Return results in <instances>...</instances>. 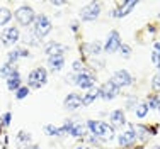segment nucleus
Returning <instances> with one entry per match:
<instances>
[{
    "instance_id": "c756f323",
    "label": "nucleus",
    "mask_w": 160,
    "mask_h": 149,
    "mask_svg": "<svg viewBox=\"0 0 160 149\" xmlns=\"http://www.w3.org/2000/svg\"><path fill=\"white\" fill-rule=\"evenodd\" d=\"M152 83H153V86H155V88H160V71H158V73L153 76V80H152Z\"/></svg>"
},
{
    "instance_id": "473e14b6",
    "label": "nucleus",
    "mask_w": 160,
    "mask_h": 149,
    "mask_svg": "<svg viewBox=\"0 0 160 149\" xmlns=\"http://www.w3.org/2000/svg\"><path fill=\"white\" fill-rule=\"evenodd\" d=\"M67 83H75L77 85V75H67Z\"/></svg>"
},
{
    "instance_id": "cd10ccee",
    "label": "nucleus",
    "mask_w": 160,
    "mask_h": 149,
    "mask_svg": "<svg viewBox=\"0 0 160 149\" xmlns=\"http://www.w3.org/2000/svg\"><path fill=\"white\" fill-rule=\"evenodd\" d=\"M17 139L21 141V142H31V134H28V132H19L17 134Z\"/></svg>"
},
{
    "instance_id": "f03ea898",
    "label": "nucleus",
    "mask_w": 160,
    "mask_h": 149,
    "mask_svg": "<svg viewBox=\"0 0 160 149\" xmlns=\"http://www.w3.org/2000/svg\"><path fill=\"white\" fill-rule=\"evenodd\" d=\"M46 78H48V71L44 70L43 66L36 68L29 73V86L31 88H39L46 83Z\"/></svg>"
},
{
    "instance_id": "1a4fd4ad",
    "label": "nucleus",
    "mask_w": 160,
    "mask_h": 149,
    "mask_svg": "<svg viewBox=\"0 0 160 149\" xmlns=\"http://www.w3.org/2000/svg\"><path fill=\"white\" fill-rule=\"evenodd\" d=\"M77 85L83 90H90L94 85H96V78H94L92 75H89V73L83 71V73L77 75Z\"/></svg>"
},
{
    "instance_id": "5701e85b",
    "label": "nucleus",
    "mask_w": 160,
    "mask_h": 149,
    "mask_svg": "<svg viewBox=\"0 0 160 149\" xmlns=\"http://www.w3.org/2000/svg\"><path fill=\"white\" fill-rule=\"evenodd\" d=\"M136 117L138 119H143L145 115H147V112H148V107H147V104H138L136 105Z\"/></svg>"
},
{
    "instance_id": "423d86ee",
    "label": "nucleus",
    "mask_w": 160,
    "mask_h": 149,
    "mask_svg": "<svg viewBox=\"0 0 160 149\" xmlns=\"http://www.w3.org/2000/svg\"><path fill=\"white\" fill-rule=\"evenodd\" d=\"M131 75L128 73L126 70H119V71H116V73L112 75V78L109 80V81H112V85H116L118 88H121V86H128V85H131Z\"/></svg>"
},
{
    "instance_id": "20e7f679",
    "label": "nucleus",
    "mask_w": 160,
    "mask_h": 149,
    "mask_svg": "<svg viewBox=\"0 0 160 149\" xmlns=\"http://www.w3.org/2000/svg\"><path fill=\"white\" fill-rule=\"evenodd\" d=\"M16 19H17V22L21 26H31V22L34 21V10L31 9V7H21V9H17V12H16Z\"/></svg>"
},
{
    "instance_id": "f8f14e48",
    "label": "nucleus",
    "mask_w": 160,
    "mask_h": 149,
    "mask_svg": "<svg viewBox=\"0 0 160 149\" xmlns=\"http://www.w3.org/2000/svg\"><path fill=\"white\" fill-rule=\"evenodd\" d=\"M78 107H82V97H80V95L70 93L67 98H65V109L75 110V109H78Z\"/></svg>"
},
{
    "instance_id": "bb28decb",
    "label": "nucleus",
    "mask_w": 160,
    "mask_h": 149,
    "mask_svg": "<svg viewBox=\"0 0 160 149\" xmlns=\"http://www.w3.org/2000/svg\"><path fill=\"white\" fill-rule=\"evenodd\" d=\"M28 93H29V88H28V86H21V88L17 90L16 97L21 100V98H26V97H28Z\"/></svg>"
},
{
    "instance_id": "dca6fc26",
    "label": "nucleus",
    "mask_w": 160,
    "mask_h": 149,
    "mask_svg": "<svg viewBox=\"0 0 160 149\" xmlns=\"http://www.w3.org/2000/svg\"><path fill=\"white\" fill-rule=\"evenodd\" d=\"M48 64H49V68H51V71H60L65 64V58L63 56H51L48 61Z\"/></svg>"
},
{
    "instance_id": "4468645a",
    "label": "nucleus",
    "mask_w": 160,
    "mask_h": 149,
    "mask_svg": "<svg viewBox=\"0 0 160 149\" xmlns=\"http://www.w3.org/2000/svg\"><path fill=\"white\" fill-rule=\"evenodd\" d=\"M135 5H136V2H133V0H129V2H123V3H121V9L111 12V15H114V17H124L126 14H129V10H131Z\"/></svg>"
},
{
    "instance_id": "4be33fe9",
    "label": "nucleus",
    "mask_w": 160,
    "mask_h": 149,
    "mask_svg": "<svg viewBox=\"0 0 160 149\" xmlns=\"http://www.w3.org/2000/svg\"><path fill=\"white\" fill-rule=\"evenodd\" d=\"M12 19V14H10V10L7 9H0V26H5L7 22Z\"/></svg>"
},
{
    "instance_id": "c85d7f7f",
    "label": "nucleus",
    "mask_w": 160,
    "mask_h": 149,
    "mask_svg": "<svg viewBox=\"0 0 160 149\" xmlns=\"http://www.w3.org/2000/svg\"><path fill=\"white\" fill-rule=\"evenodd\" d=\"M148 109H152V110H155V109H158V100H157V98H155V97H152L150 98V100H148Z\"/></svg>"
},
{
    "instance_id": "6e6552de",
    "label": "nucleus",
    "mask_w": 160,
    "mask_h": 149,
    "mask_svg": "<svg viewBox=\"0 0 160 149\" xmlns=\"http://www.w3.org/2000/svg\"><path fill=\"white\" fill-rule=\"evenodd\" d=\"M19 37H21V34H19L17 27H7L2 32V43L5 46H12L19 41Z\"/></svg>"
},
{
    "instance_id": "f257e3e1",
    "label": "nucleus",
    "mask_w": 160,
    "mask_h": 149,
    "mask_svg": "<svg viewBox=\"0 0 160 149\" xmlns=\"http://www.w3.org/2000/svg\"><path fill=\"white\" fill-rule=\"evenodd\" d=\"M87 127L92 132L94 136L101 137V139H111L114 136V129L109 124H104V122H97V120H89L87 122Z\"/></svg>"
},
{
    "instance_id": "2eb2a0df",
    "label": "nucleus",
    "mask_w": 160,
    "mask_h": 149,
    "mask_svg": "<svg viewBox=\"0 0 160 149\" xmlns=\"http://www.w3.org/2000/svg\"><path fill=\"white\" fill-rule=\"evenodd\" d=\"M7 88L12 90V91H17L19 88H21V75H19V71L12 73L9 78H7Z\"/></svg>"
},
{
    "instance_id": "2f4dec72",
    "label": "nucleus",
    "mask_w": 160,
    "mask_h": 149,
    "mask_svg": "<svg viewBox=\"0 0 160 149\" xmlns=\"http://www.w3.org/2000/svg\"><path fill=\"white\" fill-rule=\"evenodd\" d=\"M10 119H12V115L7 112L5 115H3V119H2V124H3V125H9V124H10Z\"/></svg>"
},
{
    "instance_id": "9b49d317",
    "label": "nucleus",
    "mask_w": 160,
    "mask_h": 149,
    "mask_svg": "<svg viewBox=\"0 0 160 149\" xmlns=\"http://www.w3.org/2000/svg\"><path fill=\"white\" fill-rule=\"evenodd\" d=\"M65 51V46L58 44L56 41H51V43H48L44 46V53L51 58V56H62V53Z\"/></svg>"
},
{
    "instance_id": "7c9ffc66",
    "label": "nucleus",
    "mask_w": 160,
    "mask_h": 149,
    "mask_svg": "<svg viewBox=\"0 0 160 149\" xmlns=\"http://www.w3.org/2000/svg\"><path fill=\"white\" fill-rule=\"evenodd\" d=\"M73 70L77 71V73H83V66H82L80 61H75V63H73Z\"/></svg>"
},
{
    "instance_id": "393cba45",
    "label": "nucleus",
    "mask_w": 160,
    "mask_h": 149,
    "mask_svg": "<svg viewBox=\"0 0 160 149\" xmlns=\"http://www.w3.org/2000/svg\"><path fill=\"white\" fill-rule=\"evenodd\" d=\"M44 132H48L49 136H62V131H60L58 127H55V125H44Z\"/></svg>"
},
{
    "instance_id": "a878e982",
    "label": "nucleus",
    "mask_w": 160,
    "mask_h": 149,
    "mask_svg": "<svg viewBox=\"0 0 160 149\" xmlns=\"http://www.w3.org/2000/svg\"><path fill=\"white\" fill-rule=\"evenodd\" d=\"M119 48H121V56H123V58H129V56H131V48H129L128 44H121Z\"/></svg>"
},
{
    "instance_id": "412c9836",
    "label": "nucleus",
    "mask_w": 160,
    "mask_h": 149,
    "mask_svg": "<svg viewBox=\"0 0 160 149\" xmlns=\"http://www.w3.org/2000/svg\"><path fill=\"white\" fill-rule=\"evenodd\" d=\"M16 71H17V70H16V68H14L10 63L3 64V66L0 68V75H2V76H7V78H9V76L12 75V73H16Z\"/></svg>"
},
{
    "instance_id": "e433bc0d",
    "label": "nucleus",
    "mask_w": 160,
    "mask_h": 149,
    "mask_svg": "<svg viewBox=\"0 0 160 149\" xmlns=\"http://www.w3.org/2000/svg\"><path fill=\"white\" fill-rule=\"evenodd\" d=\"M158 110H160V104H158Z\"/></svg>"
},
{
    "instance_id": "6ab92c4d",
    "label": "nucleus",
    "mask_w": 160,
    "mask_h": 149,
    "mask_svg": "<svg viewBox=\"0 0 160 149\" xmlns=\"http://www.w3.org/2000/svg\"><path fill=\"white\" fill-rule=\"evenodd\" d=\"M29 53L26 51V49H16V51H10L9 53V63L12 64L16 59H19V58H22V56H28Z\"/></svg>"
},
{
    "instance_id": "9d476101",
    "label": "nucleus",
    "mask_w": 160,
    "mask_h": 149,
    "mask_svg": "<svg viewBox=\"0 0 160 149\" xmlns=\"http://www.w3.org/2000/svg\"><path fill=\"white\" fill-rule=\"evenodd\" d=\"M119 46H121L119 34H118L116 30H112V32L109 34V37H108V43H106V53L112 54V53H116L118 49H119Z\"/></svg>"
},
{
    "instance_id": "39448f33",
    "label": "nucleus",
    "mask_w": 160,
    "mask_h": 149,
    "mask_svg": "<svg viewBox=\"0 0 160 149\" xmlns=\"http://www.w3.org/2000/svg\"><path fill=\"white\" fill-rule=\"evenodd\" d=\"M99 15H101V5L96 2L89 3L87 7H83V9L80 10V17H82L83 21H96Z\"/></svg>"
},
{
    "instance_id": "ddd939ff",
    "label": "nucleus",
    "mask_w": 160,
    "mask_h": 149,
    "mask_svg": "<svg viewBox=\"0 0 160 149\" xmlns=\"http://www.w3.org/2000/svg\"><path fill=\"white\" fill-rule=\"evenodd\" d=\"M135 139H136V134H135V131H126V132H123V134L119 136V146L121 147H128V146H131L133 142H135Z\"/></svg>"
},
{
    "instance_id": "c9c22d12",
    "label": "nucleus",
    "mask_w": 160,
    "mask_h": 149,
    "mask_svg": "<svg viewBox=\"0 0 160 149\" xmlns=\"http://www.w3.org/2000/svg\"><path fill=\"white\" fill-rule=\"evenodd\" d=\"M155 149H160V146H157V147H155Z\"/></svg>"
},
{
    "instance_id": "f3484780",
    "label": "nucleus",
    "mask_w": 160,
    "mask_h": 149,
    "mask_svg": "<svg viewBox=\"0 0 160 149\" xmlns=\"http://www.w3.org/2000/svg\"><path fill=\"white\" fill-rule=\"evenodd\" d=\"M111 122H112V125H111L112 129L124 125V114H123V110H114V112L111 114Z\"/></svg>"
},
{
    "instance_id": "f704fd0d",
    "label": "nucleus",
    "mask_w": 160,
    "mask_h": 149,
    "mask_svg": "<svg viewBox=\"0 0 160 149\" xmlns=\"http://www.w3.org/2000/svg\"><path fill=\"white\" fill-rule=\"evenodd\" d=\"M32 149H39V147H38V146H32Z\"/></svg>"
},
{
    "instance_id": "0eeeda50",
    "label": "nucleus",
    "mask_w": 160,
    "mask_h": 149,
    "mask_svg": "<svg viewBox=\"0 0 160 149\" xmlns=\"http://www.w3.org/2000/svg\"><path fill=\"white\" fill-rule=\"evenodd\" d=\"M97 91H99V97L101 98H104V100H112V98L119 93V88H118L116 85H112V81H106Z\"/></svg>"
},
{
    "instance_id": "72a5a7b5",
    "label": "nucleus",
    "mask_w": 160,
    "mask_h": 149,
    "mask_svg": "<svg viewBox=\"0 0 160 149\" xmlns=\"http://www.w3.org/2000/svg\"><path fill=\"white\" fill-rule=\"evenodd\" d=\"M77 149H90V147H77Z\"/></svg>"
},
{
    "instance_id": "aec40b11",
    "label": "nucleus",
    "mask_w": 160,
    "mask_h": 149,
    "mask_svg": "<svg viewBox=\"0 0 160 149\" xmlns=\"http://www.w3.org/2000/svg\"><path fill=\"white\" fill-rule=\"evenodd\" d=\"M152 63L157 68H160V43L153 44V53H152Z\"/></svg>"
},
{
    "instance_id": "a211bd4d",
    "label": "nucleus",
    "mask_w": 160,
    "mask_h": 149,
    "mask_svg": "<svg viewBox=\"0 0 160 149\" xmlns=\"http://www.w3.org/2000/svg\"><path fill=\"white\" fill-rule=\"evenodd\" d=\"M97 97H99V91H97L96 88H90V90L85 93V97H82V105H90Z\"/></svg>"
},
{
    "instance_id": "7ed1b4c3",
    "label": "nucleus",
    "mask_w": 160,
    "mask_h": 149,
    "mask_svg": "<svg viewBox=\"0 0 160 149\" xmlns=\"http://www.w3.org/2000/svg\"><path fill=\"white\" fill-rule=\"evenodd\" d=\"M49 30H51V21L46 15H38L36 22H34V32H36V36L44 37L49 34Z\"/></svg>"
},
{
    "instance_id": "b1692460",
    "label": "nucleus",
    "mask_w": 160,
    "mask_h": 149,
    "mask_svg": "<svg viewBox=\"0 0 160 149\" xmlns=\"http://www.w3.org/2000/svg\"><path fill=\"white\" fill-rule=\"evenodd\" d=\"M85 49H89V51H90V54H94V56L101 54V44H99V43L87 44V46H85Z\"/></svg>"
}]
</instances>
